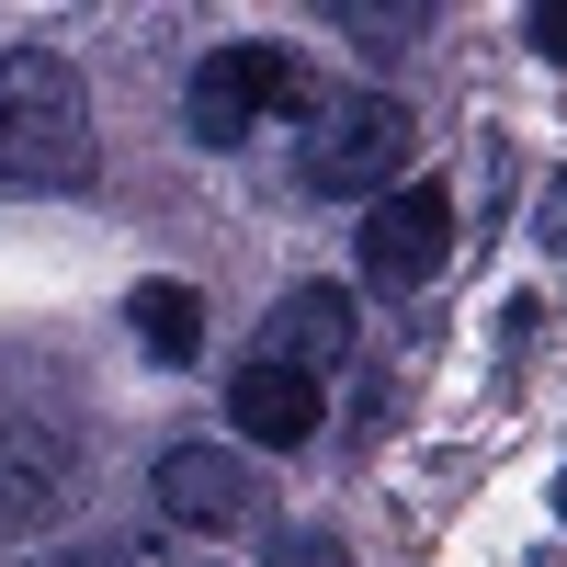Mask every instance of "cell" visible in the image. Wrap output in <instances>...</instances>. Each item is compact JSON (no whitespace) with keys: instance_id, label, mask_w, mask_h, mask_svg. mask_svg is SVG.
Segmentation results:
<instances>
[{"instance_id":"8","label":"cell","mask_w":567,"mask_h":567,"mask_svg":"<svg viewBox=\"0 0 567 567\" xmlns=\"http://www.w3.org/2000/svg\"><path fill=\"white\" fill-rule=\"evenodd\" d=\"M227 420H239V443H272V454H296L307 432H318V374H296V363H239L227 374Z\"/></svg>"},{"instance_id":"9","label":"cell","mask_w":567,"mask_h":567,"mask_svg":"<svg viewBox=\"0 0 567 567\" xmlns=\"http://www.w3.org/2000/svg\"><path fill=\"white\" fill-rule=\"evenodd\" d=\"M125 329H136V352H148V363H194V352H205V296H194V284H136V296H125Z\"/></svg>"},{"instance_id":"11","label":"cell","mask_w":567,"mask_h":567,"mask_svg":"<svg viewBox=\"0 0 567 567\" xmlns=\"http://www.w3.org/2000/svg\"><path fill=\"white\" fill-rule=\"evenodd\" d=\"M523 45L545 69H567V0H545V12H523Z\"/></svg>"},{"instance_id":"1","label":"cell","mask_w":567,"mask_h":567,"mask_svg":"<svg viewBox=\"0 0 567 567\" xmlns=\"http://www.w3.org/2000/svg\"><path fill=\"white\" fill-rule=\"evenodd\" d=\"M91 182V91L69 45H0V194H80Z\"/></svg>"},{"instance_id":"6","label":"cell","mask_w":567,"mask_h":567,"mask_svg":"<svg viewBox=\"0 0 567 567\" xmlns=\"http://www.w3.org/2000/svg\"><path fill=\"white\" fill-rule=\"evenodd\" d=\"M148 488H159V511L182 534H239L250 523V454H227V443H171L159 465H148Z\"/></svg>"},{"instance_id":"12","label":"cell","mask_w":567,"mask_h":567,"mask_svg":"<svg viewBox=\"0 0 567 567\" xmlns=\"http://www.w3.org/2000/svg\"><path fill=\"white\" fill-rule=\"evenodd\" d=\"M272 567H352L329 534H272Z\"/></svg>"},{"instance_id":"13","label":"cell","mask_w":567,"mask_h":567,"mask_svg":"<svg viewBox=\"0 0 567 567\" xmlns=\"http://www.w3.org/2000/svg\"><path fill=\"white\" fill-rule=\"evenodd\" d=\"M534 227H545V250H567V171L545 182V216H534Z\"/></svg>"},{"instance_id":"4","label":"cell","mask_w":567,"mask_h":567,"mask_svg":"<svg viewBox=\"0 0 567 567\" xmlns=\"http://www.w3.org/2000/svg\"><path fill=\"white\" fill-rule=\"evenodd\" d=\"M352 250H363L374 296H420V284L454 261V182H398L386 205H363Z\"/></svg>"},{"instance_id":"14","label":"cell","mask_w":567,"mask_h":567,"mask_svg":"<svg viewBox=\"0 0 567 567\" xmlns=\"http://www.w3.org/2000/svg\"><path fill=\"white\" fill-rule=\"evenodd\" d=\"M556 523H567V477H556Z\"/></svg>"},{"instance_id":"2","label":"cell","mask_w":567,"mask_h":567,"mask_svg":"<svg viewBox=\"0 0 567 567\" xmlns=\"http://www.w3.org/2000/svg\"><path fill=\"white\" fill-rule=\"evenodd\" d=\"M420 148V125L409 103H386V91H329V103L307 114V148H296V182L329 205H386L398 194V171Z\"/></svg>"},{"instance_id":"3","label":"cell","mask_w":567,"mask_h":567,"mask_svg":"<svg viewBox=\"0 0 567 567\" xmlns=\"http://www.w3.org/2000/svg\"><path fill=\"white\" fill-rule=\"evenodd\" d=\"M284 103H296V58H284V45H205L194 80H182V125H194V148H250Z\"/></svg>"},{"instance_id":"7","label":"cell","mask_w":567,"mask_h":567,"mask_svg":"<svg viewBox=\"0 0 567 567\" xmlns=\"http://www.w3.org/2000/svg\"><path fill=\"white\" fill-rule=\"evenodd\" d=\"M352 341H363V318H352V296H341V284H296V296L261 318V363H296V374L352 363Z\"/></svg>"},{"instance_id":"5","label":"cell","mask_w":567,"mask_h":567,"mask_svg":"<svg viewBox=\"0 0 567 567\" xmlns=\"http://www.w3.org/2000/svg\"><path fill=\"white\" fill-rule=\"evenodd\" d=\"M69 477H80V443L34 409H0V545L45 534L69 511Z\"/></svg>"},{"instance_id":"10","label":"cell","mask_w":567,"mask_h":567,"mask_svg":"<svg viewBox=\"0 0 567 567\" xmlns=\"http://www.w3.org/2000/svg\"><path fill=\"white\" fill-rule=\"evenodd\" d=\"M341 23L374 45V58H386V45H409V34H432V12H420V0H374V12H363V0H341Z\"/></svg>"}]
</instances>
